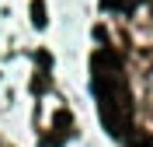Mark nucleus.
<instances>
[{
  "label": "nucleus",
  "mask_w": 153,
  "mask_h": 147,
  "mask_svg": "<svg viewBox=\"0 0 153 147\" xmlns=\"http://www.w3.org/2000/svg\"><path fill=\"white\" fill-rule=\"evenodd\" d=\"M31 25H35V28H45V25H49L45 4H42V0H31Z\"/></svg>",
  "instance_id": "f03ea898"
},
{
  "label": "nucleus",
  "mask_w": 153,
  "mask_h": 147,
  "mask_svg": "<svg viewBox=\"0 0 153 147\" xmlns=\"http://www.w3.org/2000/svg\"><path fill=\"white\" fill-rule=\"evenodd\" d=\"M129 147H153V144H146V140H132Z\"/></svg>",
  "instance_id": "20e7f679"
},
{
  "label": "nucleus",
  "mask_w": 153,
  "mask_h": 147,
  "mask_svg": "<svg viewBox=\"0 0 153 147\" xmlns=\"http://www.w3.org/2000/svg\"><path fill=\"white\" fill-rule=\"evenodd\" d=\"M136 0H105V7H111V11H129Z\"/></svg>",
  "instance_id": "7ed1b4c3"
},
{
  "label": "nucleus",
  "mask_w": 153,
  "mask_h": 147,
  "mask_svg": "<svg viewBox=\"0 0 153 147\" xmlns=\"http://www.w3.org/2000/svg\"><path fill=\"white\" fill-rule=\"evenodd\" d=\"M91 88L97 98V112H101V126L111 137L122 140L129 133V119H132V102L129 88L122 77V60L115 49H97L91 56Z\"/></svg>",
  "instance_id": "f257e3e1"
}]
</instances>
